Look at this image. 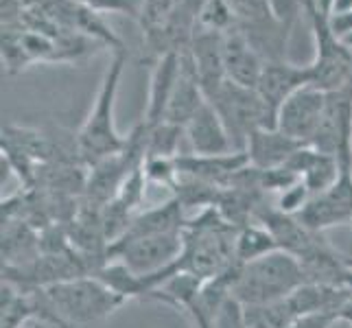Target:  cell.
Here are the masks:
<instances>
[{
  "label": "cell",
  "instance_id": "6da1fadb",
  "mask_svg": "<svg viewBox=\"0 0 352 328\" xmlns=\"http://www.w3.org/2000/svg\"><path fill=\"white\" fill-rule=\"evenodd\" d=\"M29 294L35 313L51 315L72 328H92L101 324L127 302L96 276L70 278Z\"/></svg>",
  "mask_w": 352,
  "mask_h": 328
},
{
  "label": "cell",
  "instance_id": "7a4b0ae2",
  "mask_svg": "<svg viewBox=\"0 0 352 328\" xmlns=\"http://www.w3.org/2000/svg\"><path fill=\"white\" fill-rule=\"evenodd\" d=\"M125 64H127V51L125 48H118V51H114L112 62L101 79V86L94 96L90 114L83 120V125L77 133L79 157L88 168L107 160V157L118 155L127 147V138L118 133L114 120L116 94H118Z\"/></svg>",
  "mask_w": 352,
  "mask_h": 328
},
{
  "label": "cell",
  "instance_id": "3957f363",
  "mask_svg": "<svg viewBox=\"0 0 352 328\" xmlns=\"http://www.w3.org/2000/svg\"><path fill=\"white\" fill-rule=\"evenodd\" d=\"M305 285V272L300 261L285 250L239 265L232 296L245 307L274 305L287 300L298 287Z\"/></svg>",
  "mask_w": 352,
  "mask_h": 328
},
{
  "label": "cell",
  "instance_id": "277c9868",
  "mask_svg": "<svg viewBox=\"0 0 352 328\" xmlns=\"http://www.w3.org/2000/svg\"><path fill=\"white\" fill-rule=\"evenodd\" d=\"M184 252V230L151 234H125L107 248V261L125 265L140 278L155 276L173 267Z\"/></svg>",
  "mask_w": 352,
  "mask_h": 328
},
{
  "label": "cell",
  "instance_id": "5b68a950",
  "mask_svg": "<svg viewBox=\"0 0 352 328\" xmlns=\"http://www.w3.org/2000/svg\"><path fill=\"white\" fill-rule=\"evenodd\" d=\"M208 101L219 112L236 151H245V144L256 129L276 127L272 112L254 88H243L226 79Z\"/></svg>",
  "mask_w": 352,
  "mask_h": 328
},
{
  "label": "cell",
  "instance_id": "8992f818",
  "mask_svg": "<svg viewBox=\"0 0 352 328\" xmlns=\"http://www.w3.org/2000/svg\"><path fill=\"white\" fill-rule=\"evenodd\" d=\"M315 55L311 68V86L322 92H344L352 81V51L333 33L329 18L311 14Z\"/></svg>",
  "mask_w": 352,
  "mask_h": 328
},
{
  "label": "cell",
  "instance_id": "52a82bcc",
  "mask_svg": "<svg viewBox=\"0 0 352 328\" xmlns=\"http://www.w3.org/2000/svg\"><path fill=\"white\" fill-rule=\"evenodd\" d=\"M307 147L337 157L342 168H352V94L329 92L320 125Z\"/></svg>",
  "mask_w": 352,
  "mask_h": 328
},
{
  "label": "cell",
  "instance_id": "ba28073f",
  "mask_svg": "<svg viewBox=\"0 0 352 328\" xmlns=\"http://www.w3.org/2000/svg\"><path fill=\"white\" fill-rule=\"evenodd\" d=\"M298 219L320 234L331 228L352 223V168H344L331 188L313 195Z\"/></svg>",
  "mask_w": 352,
  "mask_h": 328
},
{
  "label": "cell",
  "instance_id": "9c48e42d",
  "mask_svg": "<svg viewBox=\"0 0 352 328\" xmlns=\"http://www.w3.org/2000/svg\"><path fill=\"white\" fill-rule=\"evenodd\" d=\"M326 96H329V92H322L315 86L300 88L278 109L276 127L300 144H309L324 114Z\"/></svg>",
  "mask_w": 352,
  "mask_h": 328
},
{
  "label": "cell",
  "instance_id": "30bf717a",
  "mask_svg": "<svg viewBox=\"0 0 352 328\" xmlns=\"http://www.w3.org/2000/svg\"><path fill=\"white\" fill-rule=\"evenodd\" d=\"M186 51L206 99H210L228 79L223 66V33L197 27Z\"/></svg>",
  "mask_w": 352,
  "mask_h": 328
},
{
  "label": "cell",
  "instance_id": "8fae6325",
  "mask_svg": "<svg viewBox=\"0 0 352 328\" xmlns=\"http://www.w3.org/2000/svg\"><path fill=\"white\" fill-rule=\"evenodd\" d=\"M311 86V68L291 64L287 59H276V62H265L263 75L258 79L256 92L265 101L267 109L272 112L274 120L280 105L289 99L291 94H296L300 88Z\"/></svg>",
  "mask_w": 352,
  "mask_h": 328
},
{
  "label": "cell",
  "instance_id": "7c38bea8",
  "mask_svg": "<svg viewBox=\"0 0 352 328\" xmlns=\"http://www.w3.org/2000/svg\"><path fill=\"white\" fill-rule=\"evenodd\" d=\"M223 66L228 81L256 90L265 59L256 51V46L248 40V35L241 31L239 24L232 31L223 33Z\"/></svg>",
  "mask_w": 352,
  "mask_h": 328
},
{
  "label": "cell",
  "instance_id": "4fadbf2b",
  "mask_svg": "<svg viewBox=\"0 0 352 328\" xmlns=\"http://www.w3.org/2000/svg\"><path fill=\"white\" fill-rule=\"evenodd\" d=\"M184 138L188 142V153L192 155H223L236 151L219 112L210 101H206L190 118V123L184 127Z\"/></svg>",
  "mask_w": 352,
  "mask_h": 328
},
{
  "label": "cell",
  "instance_id": "5bb4252c",
  "mask_svg": "<svg viewBox=\"0 0 352 328\" xmlns=\"http://www.w3.org/2000/svg\"><path fill=\"white\" fill-rule=\"evenodd\" d=\"M208 101L199 86V79L195 75V68L188 57V51H182V64H179V77L175 81V88L171 99H168L164 120L162 123H171L175 127L184 129L190 118L199 112V107Z\"/></svg>",
  "mask_w": 352,
  "mask_h": 328
},
{
  "label": "cell",
  "instance_id": "9a60e30c",
  "mask_svg": "<svg viewBox=\"0 0 352 328\" xmlns=\"http://www.w3.org/2000/svg\"><path fill=\"white\" fill-rule=\"evenodd\" d=\"M302 147L305 144L289 138L278 127H263L250 136L245 144V153L250 166H254L256 171H274V168L285 166Z\"/></svg>",
  "mask_w": 352,
  "mask_h": 328
},
{
  "label": "cell",
  "instance_id": "2e32d148",
  "mask_svg": "<svg viewBox=\"0 0 352 328\" xmlns=\"http://www.w3.org/2000/svg\"><path fill=\"white\" fill-rule=\"evenodd\" d=\"M179 64H182V51L164 53L155 59L153 70H151L147 109H144V118H142L149 127L160 125L164 120L168 99H171L175 81L179 77Z\"/></svg>",
  "mask_w": 352,
  "mask_h": 328
},
{
  "label": "cell",
  "instance_id": "e0dca14e",
  "mask_svg": "<svg viewBox=\"0 0 352 328\" xmlns=\"http://www.w3.org/2000/svg\"><path fill=\"white\" fill-rule=\"evenodd\" d=\"M287 166L305 182L307 188L311 190V195H318V193L331 188L344 171L337 157L315 151L307 147V144L294 153V157L287 162Z\"/></svg>",
  "mask_w": 352,
  "mask_h": 328
},
{
  "label": "cell",
  "instance_id": "ac0fdd59",
  "mask_svg": "<svg viewBox=\"0 0 352 328\" xmlns=\"http://www.w3.org/2000/svg\"><path fill=\"white\" fill-rule=\"evenodd\" d=\"M42 254L40 230L14 217H3V270H18Z\"/></svg>",
  "mask_w": 352,
  "mask_h": 328
},
{
  "label": "cell",
  "instance_id": "d6986e66",
  "mask_svg": "<svg viewBox=\"0 0 352 328\" xmlns=\"http://www.w3.org/2000/svg\"><path fill=\"white\" fill-rule=\"evenodd\" d=\"M280 250L274 239V234L267 230L263 223L254 221L236 230V241H234V261L239 265H245L250 261H256L270 252Z\"/></svg>",
  "mask_w": 352,
  "mask_h": 328
},
{
  "label": "cell",
  "instance_id": "ffe728a7",
  "mask_svg": "<svg viewBox=\"0 0 352 328\" xmlns=\"http://www.w3.org/2000/svg\"><path fill=\"white\" fill-rule=\"evenodd\" d=\"M182 138H184V129L171 123H160L149 127L147 157H177Z\"/></svg>",
  "mask_w": 352,
  "mask_h": 328
},
{
  "label": "cell",
  "instance_id": "44dd1931",
  "mask_svg": "<svg viewBox=\"0 0 352 328\" xmlns=\"http://www.w3.org/2000/svg\"><path fill=\"white\" fill-rule=\"evenodd\" d=\"M239 24L236 11L232 7V0H206L201 14L197 18L199 29H208L217 33H228Z\"/></svg>",
  "mask_w": 352,
  "mask_h": 328
},
{
  "label": "cell",
  "instance_id": "7402d4cb",
  "mask_svg": "<svg viewBox=\"0 0 352 328\" xmlns=\"http://www.w3.org/2000/svg\"><path fill=\"white\" fill-rule=\"evenodd\" d=\"M77 3L86 5L88 9L96 11V14H120L129 16L133 20L140 18L142 0H77Z\"/></svg>",
  "mask_w": 352,
  "mask_h": 328
},
{
  "label": "cell",
  "instance_id": "603a6c76",
  "mask_svg": "<svg viewBox=\"0 0 352 328\" xmlns=\"http://www.w3.org/2000/svg\"><path fill=\"white\" fill-rule=\"evenodd\" d=\"M267 7H270L272 18L287 31L294 27L300 14L305 11V3L302 0H267Z\"/></svg>",
  "mask_w": 352,
  "mask_h": 328
},
{
  "label": "cell",
  "instance_id": "cb8c5ba5",
  "mask_svg": "<svg viewBox=\"0 0 352 328\" xmlns=\"http://www.w3.org/2000/svg\"><path fill=\"white\" fill-rule=\"evenodd\" d=\"M22 328H72L64 322H59L55 318H51V315H44V313H33L31 318L24 322Z\"/></svg>",
  "mask_w": 352,
  "mask_h": 328
},
{
  "label": "cell",
  "instance_id": "d4e9b609",
  "mask_svg": "<svg viewBox=\"0 0 352 328\" xmlns=\"http://www.w3.org/2000/svg\"><path fill=\"white\" fill-rule=\"evenodd\" d=\"M329 24H331V29H333V33L337 35V38H342V35L352 31V11H344V14L331 16Z\"/></svg>",
  "mask_w": 352,
  "mask_h": 328
},
{
  "label": "cell",
  "instance_id": "484cf974",
  "mask_svg": "<svg viewBox=\"0 0 352 328\" xmlns=\"http://www.w3.org/2000/svg\"><path fill=\"white\" fill-rule=\"evenodd\" d=\"M179 5H182V9H184L192 20L197 22V18H199V14H201V9H204V5H206V0H179Z\"/></svg>",
  "mask_w": 352,
  "mask_h": 328
},
{
  "label": "cell",
  "instance_id": "4316f807",
  "mask_svg": "<svg viewBox=\"0 0 352 328\" xmlns=\"http://www.w3.org/2000/svg\"><path fill=\"white\" fill-rule=\"evenodd\" d=\"M344 11H352V0H335V5H333V14H344Z\"/></svg>",
  "mask_w": 352,
  "mask_h": 328
},
{
  "label": "cell",
  "instance_id": "83f0119b",
  "mask_svg": "<svg viewBox=\"0 0 352 328\" xmlns=\"http://www.w3.org/2000/svg\"><path fill=\"white\" fill-rule=\"evenodd\" d=\"M331 328H352V322L346 320V318H337V320L331 324Z\"/></svg>",
  "mask_w": 352,
  "mask_h": 328
},
{
  "label": "cell",
  "instance_id": "f1b7e54d",
  "mask_svg": "<svg viewBox=\"0 0 352 328\" xmlns=\"http://www.w3.org/2000/svg\"><path fill=\"white\" fill-rule=\"evenodd\" d=\"M339 40H342V42L350 48V51H352V31H350V33H346V35H342V38H339Z\"/></svg>",
  "mask_w": 352,
  "mask_h": 328
},
{
  "label": "cell",
  "instance_id": "f546056e",
  "mask_svg": "<svg viewBox=\"0 0 352 328\" xmlns=\"http://www.w3.org/2000/svg\"><path fill=\"white\" fill-rule=\"evenodd\" d=\"M350 259H352V256H350ZM348 263H350V265H352V261H348Z\"/></svg>",
  "mask_w": 352,
  "mask_h": 328
}]
</instances>
